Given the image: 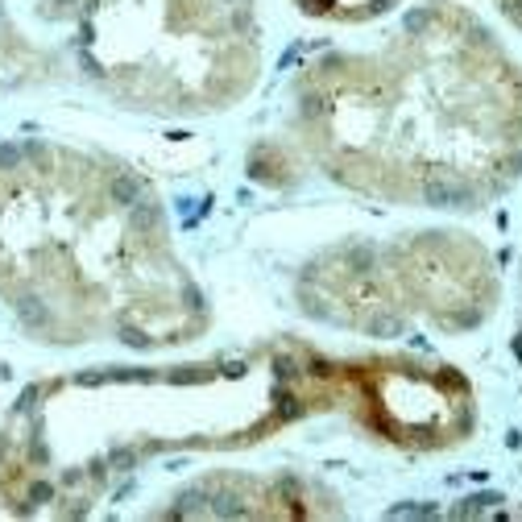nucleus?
<instances>
[{"label":"nucleus","mask_w":522,"mask_h":522,"mask_svg":"<svg viewBox=\"0 0 522 522\" xmlns=\"http://www.w3.org/2000/svg\"><path fill=\"white\" fill-rule=\"evenodd\" d=\"M0 303L29 340L158 344L154 315L203 299L166 265L162 208L129 170L13 141L0 145Z\"/></svg>","instance_id":"1"}]
</instances>
